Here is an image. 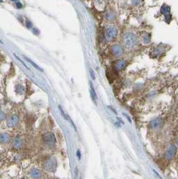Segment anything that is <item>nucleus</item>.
Here are the masks:
<instances>
[{
	"mask_svg": "<svg viewBox=\"0 0 178 179\" xmlns=\"http://www.w3.org/2000/svg\"><path fill=\"white\" fill-rule=\"evenodd\" d=\"M137 38L133 32H128L124 36V43L128 48H132L137 44Z\"/></svg>",
	"mask_w": 178,
	"mask_h": 179,
	"instance_id": "1",
	"label": "nucleus"
},
{
	"mask_svg": "<svg viewBox=\"0 0 178 179\" xmlns=\"http://www.w3.org/2000/svg\"><path fill=\"white\" fill-rule=\"evenodd\" d=\"M19 123V117L17 114H12L7 119L6 125L9 128H14Z\"/></svg>",
	"mask_w": 178,
	"mask_h": 179,
	"instance_id": "2",
	"label": "nucleus"
},
{
	"mask_svg": "<svg viewBox=\"0 0 178 179\" xmlns=\"http://www.w3.org/2000/svg\"><path fill=\"white\" fill-rule=\"evenodd\" d=\"M118 34L117 29L115 26H108L105 30V38L108 41L113 40L117 37Z\"/></svg>",
	"mask_w": 178,
	"mask_h": 179,
	"instance_id": "3",
	"label": "nucleus"
},
{
	"mask_svg": "<svg viewBox=\"0 0 178 179\" xmlns=\"http://www.w3.org/2000/svg\"><path fill=\"white\" fill-rule=\"evenodd\" d=\"M44 141L49 146H53L56 144V138L53 134L47 133L44 136Z\"/></svg>",
	"mask_w": 178,
	"mask_h": 179,
	"instance_id": "4",
	"label": "nucleus"
},
{
	"mask_svg": "<svg viewBox=\"0 0 178 179\" xmlns=\"http://www.w3.org/2000/svg\"><path fill=\"white\" fill-rule=\"evenodd\" d=\"M24 145V141L23 138H21L20 136H18V137L15 138L13 140H12V146L16 150H20Z\"/></svg>",
	"mask_w": 178,
	"mask_h": 179,
	"instance_id": "5",
	"label": "nucleus"
},
{
	"mask_svg": "<svg viewBox=\"0 0 178 179\" xmlns=\"http://www.w3.org/2000/svg\"><path fill=\"white\" fill-rule=\"evenodd\" d=\"M177 152V148L175 145H172L169 149L167 150L166 153L165 154V158L167 160H171L172 159L174 158V157L176 154Z\"/></svg>",
	"mask_w": 178,
	"mask_h": 179,
	"instance_id": "6",
	"label": "nucleus"
},
{
	"mask_svg": "<svg viewBox=\"0 0 178 179\" xmlns=\"http://www.w3.org/2000/svg\"><path fill=\"white\" fill-rule=\"evenodd\" d=\"M11 137L10 134L7 132H3L0 134V144H8L11 142Z\"/></svg>",
	"mask_w": 178,
	"mask_h": 179,
	"instance_id": "7",
	"label": "nucleus"
},
{
	"mask_svg": "<svg viewBox=\"0 0 178 179\" xmlns=\"http://www.w3.org/2000/svg\"><path fill=\"white\" fill-rule=\"evenodd\" d=\"M112 51L113 53L117 56H121L124 54V48L118 44H115L112 47Z\"/></svg>",
	"mask_w": 178,
	"mask_h": 179,
	"instance_id": "8",
	"label": "nucleus"
},
{
	"mask_svg": "<svg viewBox=\"0 0 178 179\" xmlns=\"http://www.w3.org/2000/svg\"><path fill=\"white\" fill-rule=\"evenodd\" d=\"M127 65V62L125 60H119L115 63V69L117 71H121L124 69Z\"/></svg>",
	"mask_w": 178,
	"mask_h": 179,
	"instance_id": "9",
	"label": "nucleus"
},
{
	"mask_svg": "<svg viewBox=\"0 0 178 179\" xmlns=\"http://www.w3.org/2000/svg\"><path fill=\"white\" fill-rule=\"evenodd\" d=\"M163 126V120L161 119H155L151 121V127L153 129H157Z\"/></svg>",
	"mask_w": 178,
	"mask_h": 179,
	"instance_id": "10",
	"label": "nucleus"
},
{
	"mask_svg": "<svg viewBox=\"0 0 178 179\" xmlns=\"http://www.w3.org/2000/svg\"><path fill=\"white\" fill-rule=\"evenodd\" d=\"M30 176L34 179H39L42 177V173L38 169L33 168L30 171Z\"/></svg>",
	"mask_w": 178,
	"mask_h": 179,
	"instance_id": "11",
	"label": "nucleus"
},
{
	"mask_svg": "<svg viewBox=\"0 0 178 179\" xmlns=\"http://www.w3.org/2000/svg\"><path fill=\"white\" fill-rule=\"evenodd\" d=\"M56 165V162L53 159H50V160H48V161H46V162L45 164L46 168L48 170H52V169H55Z\"/></svg>",
	"mask_w": 178,
	"mask_h": 179,
	"instance_id": "12",
	"label": "nucleus"
},
{
	"mask_svg": "<svg viewBox=\"0 0 178 179\" xmlns=\"http://www.w3.org/2000/svg\"><path fill=\"white\" fill-rule=\"evenodd\" d=\"M161 12L165 15V16L166 17V18H167V17H170L169 7H168L167 6H165V5H164V6H162Z\"/></svg>",
	"mask_w": 178,
	"mask_h": 179,
	"instance_id": "13",
	"label": "nucleus"
},
{
	"mask_svg": "<svg viewBox=\"0 0 178 179\" xmlns=\"http://www.w3.org/2000/svg\"><path fill=\"white\" fill-rule=\"evenodd\" d=\"M106 17H107V18L108 19V20H113V19H114L115 18V15L114 12L109 11L106 14Z\"/></svg>",
	"mask_w": 178,
	"mask_h": 179,
	"instance_id": "14",
	"label": "nucleus"
},
{
	"mask_svg": "<svg viewBox=\"0 0 178 179\" xmlns=\"http://www.w3.org/2000/svg\"><path fill=\"white\" fill-rule=\"evenodd\" d=\"M26 61H28L29 62V63H30V64H32V65L34 67V68H36V69H38V70L40 71H43L42 69L40 68V67H39V66L38 65V64H36L35 63H34V62L32 61H31V60L29 59V58H26Z\"/></svg>",
	"mask_w": 178,
	"mask_h": 179,
	"instance_id": "15",
	"label": "nucleus"
},
{
	"mask_svg": "<svg viewBox=\"0 0 178 179\" xmlns=\"http://www.w3.org/2000/svg\"><path fill=\"white\" fill-rule=\"evenodd\" d=\"M6 119V114L3 110L0 109V122L4 121Z\"/></svg>",
	"mask_w": 178,
	"mask_h": 179,
	"instance_id": "16",
	"label": "nucleus"
},
{
	"mask_svg": "<svg viewBox=\"0 0 178 179\" xmlns=\"http://www.w3.org/2000/svg\"><path fill=\"white\" fill-rule=\"evenodd\" d=\"M26 26L28 28H31L32 27V22L30 21H29V20H27L26 22Z\"/></svg>",
	"mask_w": 178,
	"mask_h": 179,
	"instance_id": "17",
	"label": "nucleus"
},
{
	"mask_svg": "<svg viewBox=\"0 0 178 179\" xmlns=\"http://www.w3.org/2000/svg\"><path fill=\"white\" fill-rule=\"evenodd\" d=\"M16 6L17 8H19V9H20V8H22V7H23V5H22V4L20 3V2H19V1L16 2Z\"/></svg>",
	"mask_w": 178,
	"mask_h": 179,
	"instance_id": "18",
	"label": "nucleus"
},
{
	"mask_svg": "<svg viewBox=\"0 0 178 179\" xmlns=\"http://www.w3.org/2000/svg\"><path fill=\"white\" fill-rule=\"evenodd\" d=\"M24 91V87L21 85H18L17 87V91H20V93H22V91Z\"/></svg>",
	"mask_w": 178,
	"mask_h": 179,
	"instance_id": "19",
	"label": "nucleus"
},
{
	"mask_svg": "<svg viewBox=\"0 0 178 179\" xmlns=\"http://www.w3.org/2000/svg\"><path fill=\"white\" fill-rule=\"evenodd\" d=\"M14 56H15V57H16V58L17 59H18V61H20V62H21V63H22V64H23V65H24V66H26L27 69H28V66H27L26 65V64H25V63H24V62H23V61H21V60H20V59H19V58H18V56H17L16 55V54H14Z\"/></svg>",
	"mask_w": 178,
	"mask_h": 179,
	"instance_id": "20",
	"label": "nucleus"
},
{
	"mask_svg": "<svg viewBox=\"0 0 178 179\" xmlns=\"http://www.w3.org/2000/svg\"><path fill=\"white\" fill-rule=\"evenodd\" d=\"M90 73L91 77H92V79L95 80V73H94V72L92 70H90Z\"/></svg>",
	"mask_w": 178,
	"mask_h": 179,
	"instance_id": "21",
	"label": "nucleus"
},
{
	"mask_svg": "<svg viewBox=\"0 0 178 179\" xmlns=\"http://www.w3.org/2000/svg\"><path fill=\"white\" fill-rule=\"evenodd\" d=\"M153 172H154V173H155V175H157V176H158V177H159V179H162V178H161V176H160V175H159V173H158L157 172H156V171H155V170H153Z\"/></svg>",
	"mask_w": 178,
	"mask_h": 179,
	"instance_id": "22",
	"label": "nucleus"
},
{
	"mask_svg": "<svg viewBox=\"0 0 178 179\" xmlns=\"http://www.w3.org/2000/svg\"><path fill=\"white\" fill-rule=\"evenodd\" d=\"M76 154H77V156H78V158L79 159H80V157H81V156H80V150H78L77 151V153H76Z\"/></svg>",
	"mask_w": 178,
	"mask_h": 179,
	"instance_id": "23",
	"label": "nucleus"
},
{
	"mask_svg": "<svg viewBox=\"0 0 178 179\" xmlns=\"http://www.w3.org/2000/svg\"><path fill=\"white\" fill-rule=\"evenodd\" d=\"M11 1H16V2H17V1H18L19 0H11Z\"/></svg>",
	"mask_w": 178,
	"mask_h": 179,
	"instance_id": "24",
	"label": "nucleus"
},
{
	"mask_svg": "<svg viewBox=\"0 0 178 179\" xmlns=\"http://www.w3.org/2000/svg\"><path fill=\"white\" fill-rule=\"evenodd\" d=\"M2 1H3V0H0V3H1Z\"/></svg>",
	"mask_w": 178,
	"mask_h": 179,
	"instance_id": "25",
	"label": "nucleus"
}]
</instances>
